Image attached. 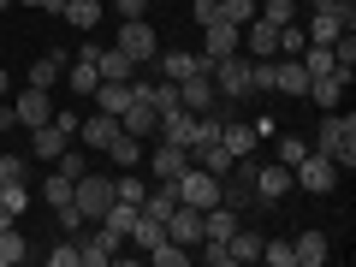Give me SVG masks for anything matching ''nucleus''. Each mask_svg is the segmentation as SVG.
Wrapping results in <instances>:
<instances>
[{
	"mask_svg": "<svg viewBox=\"0 0 356 267\" xmlns=\"http://www.w3.org/2000/svg\"><path fill=\"white\" fill-rule=\"evenodd\" d=\"M119 131H125V137H137V143H154V131H161V113H154L149 102H131L125 113H119Z\"/></svg>",
	"mask_w": 356,
	"mask_h": 267,
	"instance_id": "f3484780",
	"label": "nucleus"
},
{
	"mask_svg": "<svg viewBox=\"0 0 356 267\" xmlns=\"http://www.w3.org/2000/svg\"><path fill=\"white\" fill-rule=\"evenodd\" d=\"M344 89H350V83H344L339 72H327V77H309V95H315L321 107H339V102H344Z\"/></svg>",
	"mask_w": 356,
	"mask_h": 267,
	"instance_id": "c85d7f7f",
	"label": "nucleus"
},
{
	"mask_svg": "<svg viewBox=\"0 0 356 267\" xmlns=\"http://www.w3.org/2000/svg\"><path fill=\"white\" fill-rule=\"evenodd\" d=\"M119 250H125V238H119L113 226H102V220H95V232H83V238H77V267H107Z\"/></svg>",
	"mask_w": 356,
	"mask_h": 267,
	"instance_id": "6e6552de",
	"label": "nucleus"
},
{
	"mask_svg": "<svg viewBox=\"0 0 356 267\" xmlns=\"http://www.w3.org/2000/svg\"><path fill=\"white\" fill-rule=\"evenodd\" d=\"M208 54H161L154 60V77H166V83H178V77H191V72H208Z\"/></svg>",
	"mask_w": 356,
	"mask_h": 267,
	"instance_id": "aec40b11",
	"label": "nucleus"
},
{
	"mask_svg": "<svg viewBox=\"0 0 356 267\" xmlns=\"http://www.w3.org/2000/svg\"><path fill=\"white\" fill-rule=\"evenodd\" d=\"M65 143H72V137H65V131L54 125V119H48V125H36V131H30V154H42V161H54V154H60Z\"/></svg>",
	"mask_w": 356,
	"mask_h": 267,
	"instance_id": "393cba45",
	"label": "nucleus"
},
{
	"mask_svg": "<svg viewBox=\"0 0 356 267\" xmlns=\"http://www.w3.org/2000/svg\"><path fill=\"white\" fill-rule=\"evenodd\" d=\"M60 72H65V60H60V54L36 60V65H30V89H54V83H60Z\"/></svg>",
	"mask_w": 356,
	"mask_h": 267,
	"instance_id": "f704fd0d",
	"label": "nucleus"
},
{
	"mask_svg": "<svg viewBox=\"0 0 356 267\" xmlns=\"http://www.w3.org/2000/svg\"><path fill=\"white\" fill-rule=\"evenodd\" d=\"M166 238H172L178 250H196V243H202V208L178 202L172 214H166Z\"/></svg>",
	"mask_w": 356,
	"mask_h": 267,
	"instance_id": "9b49d317",
	"label": "nucleus"
},
{
	"mask_svg": "<svg viewBox=\"0 0 356 267\" xmlns=\"http://www.w3.org/2000/svg\"><path fill=\"white\" fill-rule=\"evenodd\" d=\"M191 161H196V166H208L214 178H226V172H232V154H226V143H220V137H214V143H202Z\"/></svg>",
	"mask_w": 356,
	"mask_h": 267,
	"instance_id": "2f4dec72",
	"label": "nucleus"
},
{
	"mask_svg": "<svg viewBox=\"0 0 356 267\" xmlns=\"http://www.w3.org/2000/svg\"><path fill=\"white\" fill-rule=\"evenodd\" d=\"M315 154H327L339 172H350L356 166V119L350 113H327L321 131H315Z\"/></svg>",
	"mask_w": 356,
	"mask_h": 267,
	"instance_id": "f257e3e1",
	"label": "nucleus"
},
{
	"mask_svg": "<svg viewBox=\"0 0 356 267\" xmlns=\"http://www.w3.org/2000/svg\"><path fill=\"white\" fill-rule=\"evenodd\" d=\"M89 60H95V72L107 77V83H131V77H137V60H125V54L119 48H95V42H89Z\"/></svg>",
	"mask_w": 356,
	"mask_h": 267,
	"instance_id": "dca6fc26",
	"label": "nucleus"
},
{
	"mask_svg": "<svg viewBox=\"0 0 356 267\" xmlns=\"http://www.w3.org/2000/svg\"><path fill=\"white\" fill-rule=\"evenodd\" d=\"M13 113H18V125H24V131H36V125H48V119H54V95L24 83V89L13 95Z\"/></svg>",
	"mask_w": 356,
	"mask_h": 267,
	"instance_id": "9d476101",
	"label": "nucleus"
},
{
	"mask_svg": "<svg viewBox=\"0 0 356 267\" xmlns=\"http://www.w3.org/2000/svg\"><path fill=\"white\" fill-rule=\"evenodd\" d=\"M48 267H77V238H60L48 250Z\"/></svg>",
	"mask_w": 356,
	"mask_h": 267,
	"instance_id": "49530a36",
	"label": "nucleus"
},
{
	"mask_svg": "<svg viewBox=\"0 0 356 267\" xmlns=\"http://www.w3.org/2000/svg\"><path fill=\"white\" fill-rule=\"evenodd\" d=\"M291 255H297V267H321L327 261V238L321 232H303V238H291Z\"/></svg>",
	"mask_w": 356,
	"mask_h": 267,
	"instance_id": "cd10ccee",
	"label": "nucleus"
},
{
	"mask_svg": "<svg viewBox=\"0 0 356 267\" xmlns=\"http://www.w3.org/2000/svg\"><path fill=\"white\" fill-rule=\"evenodd\" d=\"M208 77H214V95L220 102H243L250 95V54H226V60H214L208 65Z\"/></svg>",
	"mask_w": 356,
	"mask_h": 267,
	"instance_id": "f03ea898",
	"label": "nucleus"
},
{
	"mask_svg": "<svg viewBox=\"0 0 356 267\" xmlns=\"http://www.w3.org/2000/svg\"><path fill=\"white\" fill-rule=\"evenodd\" d=\"M196 250H202V261H208V267H232V250H226V243L202 238V243H196Z\"/></svg>",
	"mask_w": 356,
	"mask_h": 267,
	"instance_id": "de8ad7c7",
	"label": "nucleus"
},
{
	"mask_svg": "<svg viewBox=\"0 0 356 267\" xmlns=\"http://www.w3.org/2000/svg\"><path fill=\"white\" fill-rule=\"evenodd\" d=\"M344 30H356V6H350V0H332V6H321V13L309 18L303 36H309V42H327V48H332Z\"/></svg>",
	"mask_w": 356,
	"mask_h": 267,
	"instance_id": "39448f33",
	"label": "nucleus"
},
{
	"mask_svg": "<svg viewBox=\"0 0 356 267\" xmlns=\"http://www.w3.org/2000/svg\"><path fill=\"white\" fill-rule=\"evenodd\" d=\"M303 154H309V143H303V137H280V166H297Z\"/></svg>",
	"mask_w": 356,
	"mask_h": 267,
	"instance_id": "09e8293b",
	"label": "nucleus"
},
{
	"mask_svg": "<svg viewBox=\"0 0 356 267\" xmlns=\"http://www.w3.org/2000/svg\"><path fill=\"white\" fill-rule=\"evenodd\" d=\"M125 60H137V72L143 65H154V24L149 18H119V42H113Z\"/></svg>",
	"mask_w": 356,
	"mask_h": 267,
	"instance_id": "423d86ee",
	"label": "nucleus"
},
{
	"mask_svg": "<svg viewBox=\"0 0 356 267\" xmlns=\"http://www.w3.org/2000/svg\"><path fill=\"white\" fill-rule=\"evenodd\" d=\"M149 261L154 267H184V261H191V250H178V243L166 238V243H154V250H149Z\"/></svg>",
	"mask_w": 356,
	"mask_h": 267,
	"instance_id": "58836bf2",
	"label": "nucleus"
},
{
	"mask_svg": "<svg viewBox=\"0 0 356 267\" xmlns=\"http://www.w3.org/2000/svg\"><path fill=\"white\" fill-rule=\"evenodd\" d=\"M261 232H255V226H243V220H238V232H232V238H226V250H232V261H261Z\"/></svg>",
	"mask_w": 356,
	"mask_h": 267,
	"instance_id": "5701e85b",
	"label": "nucleus"
},
{
	"mask_svg": "<svg viewBox=\"0 0 356 267\" xmlns=\"http://www.w3.org/2000/svg\"><path fill=\"white\" fill-rule=\"evenodd\" d=\"M54 125H60V131H65V137H77V125H83V119H77V113H72V107H54Z\"/></svg>",
	"mask_w": 356,
	"mask_h": 267,
	"instance_id": "8fccbe9b",
	"label": "nucleus"
},
{
	"mask_svg": "<svg viewBox=\"0 0 356 267\" xmlns=\"http://www.w3.org/2000/svg\"><path fill=\"white\" fill-rule=\"evenodd\" d=\"M178 107H191V113H208V107H220V95H214V77H208V72L178 77Z\"/></svg>",
	"mask_w": 356,
	"mask_h": 267,
	"instance_id": "ddd939ff",
	"label": "nucleus"
},
{
	"mask_svg": "<svg viewBox=\"0 0 356 267\" xmlns=\"http://www.w3.org/2000/svg\"><path fill=\"white\" fill-rule=\"evenodd\" d=\"M77 137H83V149H95V154H102L107 143L119 137V113H102V107H95V113H89L83 125H77Z\"/></svg>",
	"mask_w": 356,
	"mask_h": 267,
	"instance_id": "a211bd4d",
	"label": "nucleus"
},
{
	"mask_svg": "<svg viewBox=\"0 0 356 267\" xmlns=\"http://www.w3.org/2000/svg\"><path fill=\"white\" fill-rule=\"evenodd\" d=\"M18 6H42V0H18Z\"/></svg>",
	"mask_w": 356,
	"mask_h": 267,
	"instance_id": "6e6d98bb",
	"label": "nucleus"
},
{
	"mask_svg": "<svg viewBox=\"0 0 356 267\" xmlns=\"http://www.w3.org/2000/svg\"><path fill=\"white\" fill-rule=\"evenodd\" d=\"M291 184H297V191H309V196H332V184H339V166H332L327 154L309 149L303 161L291 166Z\"/></svg>",
	"mask_w": 356,
	"mask_h": 267,
	"instance_id": "20e7f679",
	"label": "nucleus"
},
{
	"mask_svg": "<svg viewBox=\"0 0 356 267\" xmlns=\"http://www.w3.org/2000/svg\"><path fill=\"white\" fill-rule=\"evenodd\" d=\"M178 208V184H154V191H143V202H137V214H149V220H161L166 226V214Z\"/></svg>",
	"mask_w": 356,
	"mask_h": 267,
	"instance_id": "4be33fe9",
	"label": "nucleus"
},
{
	"mask_svg": "<svg viewBox=\"0 0 356 267\" xmlns=\"http://www.w3.org/2000/svg\"><path fill=\"white\" fill-rule=\"evenodd\" d=\"M30 178V161L24 154H6V161H0V184H24Z\"/></svg>",
	"mask_w": 356,
	"mask_h": 267,
	"instance_id": "37998d69",
	"label": "nucleus"
},
{
	"mask_svg": "<svg viewBox=\"0 0 356 267\" xmlns=\"http://www.w3.org/2000/svg\"><path fill=\"white\" fill-rule=\"evenodd\" d=\"M102 18H107L102 0H65V24H72V30H95Z\"/></svg>",
	"mask_w": 356,
	"mask_h": 267,
	"instance_id": "a878e982",
	"label": "nucleus"
},
{
	"mask_svg": "<svg viewBox=\"0 0 356 267\" xmlns=\"http://www.w3.org/2000/svg\"><path fill=\"white\" fill-rule=\"evenodd\" d=\"M161 137L196 154V149H202V113H191V107H172V113H161Z\"/></svg>",
	"mask_w": 356,
	"mask_h": 267,
	"instance_id": "1a4fd4ad",
	"label": "nucleus"
},
{
	"mask_svg": "<svg viewBox=\"0 0 356 267\" xmlns=\"http://www.w3.org/2000/svg\"><path fill=\"white\" fill-rule=\"evenodd\" d=\"M261 261H273V267H297L291 238H273V243H261Z\"/></svg>",
	"mask_w": 356,
	"mask_h": 267,
	"instance_id": "79ce46f5",
	"label": "nucleus"
},
{
	"mask_svg": "<svg viewBox=\"0 0 356 267\" xmlns=\"http://www.w3.org/2000/svg\"><path fill=\"white\" fill-rule=\"evenodd\" d=\"M285 196H291V166H261L255 161V202H285Z\"/></svg>",
	"mask_w": 356,
	"mask_h": 267,
	"instance_id": "4468645a",
	"label": "nucleus"
},
{
	"mask_svg": "<svg viewBox=\"0 0 356 267\" xmlns=\"http://www.w3.org/2000/svg\"><path fill=\"white\" fill-rule=\"evenodd\" d=\"M6 89H13V77H6V72H0V102H6Z\"/></svg>",
	"mask_w": 356,
	"mask_h": 267,
	"instance_id": "864d4df0",
	"label": "nucleus"
},
{
	"mask_svg": "<svg viewBox=\"0 0 356 267\" xmlns=\"http://www.w3.org/2000/svg\"><path fill=\"white\" fill-rule=\"evenodd\" d=\"M220 143H226L232 161H243V154H255V125H238V119H220Z\"/></svg>",
	"mask_w": 356,
	"mask_h": 267,
	"instance_id": "412c9836",
	"label": "nucleus"
},
{
	"mask_svg": "<svg viewBox=\"0 0 356 267\" xmlns=\"http://www.w3.org/2000/svg\"><path fill=\"white\" fill-rule=\"evenodd\" d=\"M243 48L255 54V60H280V24H267L261 13L243 24Z\"/></svg>",
	"mask_w": 356,
	"mask_h": 267,
	"instance_id": "2eb2a0df",
	"label": "nucleus"
},
{
	"mask_svg": "<svg viewBox=\"0 0 356 267\" xmlns=\"http://www.w3.org/2000/svg\"><path fill=\"white\" fill-rule=\"evenodd\" d=\"M65 83H72V95H95V83H102L95 60H89V54H77V60L65 65Z\"/></svg>",
	"mask_w": 356,
	"mask_h": 267,
	"instance_id": "b1692460",
	"label": "nucleus"
},
{
	"mask_svg": "<svg viewBox=\"0 0 356 267\" xmlns=\"http://www.w3.org/2000/svg\"><path fill=\"white\" fill-rule=\"evenodd\" d=\"M255 13H261L267 24H297V0H267V6H255Z\"/></svg>",
	"mask_w": 356,
	"mask_h": 267,
	"instance_id": "ea45409f",
	"label": "nucleus"
},
{
	"mask_svg": "<svg viewBox=\"0 0 356 267\" xmlns=\"http://www.w3.org/2000/svg\"><path fill=\"white\" fill-rule=\"evenodd\" d=\"M255 18V0H214V24H250Z\"/></svg>",
	"mask_w": 356,
	"mask_h": 267,
	"instance_id": "473e14b6",
	"label": "nucleus"
},
{
	"mask_svg": "<svg viewBox=\"0 0 356 267\" xmlns=\"http://www.w3.org/2000/svg\"><path fill=\"white\" fill-rule=\"evenodd\" d=\"M54 172H60V178H83V172H89V154H77L72 143H65V149L54 154Z\"/></svg>",
	"mask_w": 356,
	"mask_h": 267,
	"instance_id": "4c0bfd02",
	"label": "nucleus"
},
{
	"mask_svg": "<svg viewBox=\"0 0 356 267\" xmlns=\"http://www.w3.org/2000/svg\"><path fill=\"white\" fill-rule=\"evenodd\" d=\"M6 226H13V214H6V202H0V232H6Z\"/></svg>",
	"mask_w": 356,
	"mask_h": 267,
	"instance_id": "5fc2aeb1",
	"label": "nucleus"
},
{
	"mask_svg": "<svg viewBox=\"0 0 356 267\" xmlns=\"http://www.w3.org/2000/svg\"><path fill=\"white\" fill-rule=\"evenodd\" d=\"M95 107H102V113H125L131 107V83H107L102 77V83H95Z\"/></svg>",
	"mask_w": 356,
	"mask_h": 267,
	"instance_id": "c756f323",
	"label": "nucleus"
},
{
	"mask_svg": "<svg viewBox=\"0 0 356 267\" xmlns=\"http://www.w3.org/2000/svg\"><path fill=\"white\" fill-rule=\"evenodd\" d=\"M143 149H149V143H137V137H125V131H119V137L107 143L102 154H107V161H113V166H137V161H143Z\"/></svg>",
	"mask_w": 356,
	"mask_h": 267,
	"instance_id": "7c9ffc66",
	"label": "nucleus"
},
{
	"mask_svg": "<svg viewBox=\"0 0 356 267\" xmlns=\"http://www.w3.org/2000/svg\"><path fill=\"white\" fill-rule=\"evenodd\" d=\"M72 202H77V214L95 226V220L107 214V202H113V178H107V172H83V178H72Z\"/></svg>",
	"mask_w": 356,
	"mask_h": 267,
	"instance_id": "7ed1b4c3",
	"label": "nucleus"
},
{
	"mask_svg": "<svg viewBox=\"0 0 356 267\" xmlns=\"http://www.w3.org/2000/svg\"><path fill=\"white\" fill-rule=\"evenodd\" d=\"M250 89L255 95H273L280 89V60H250Z\"/></svg>",
	"mask_w": 356,
	"mask_h": 267,
	"instance_id": "72a5a7b5",
	"label": "nucleus"
},
{
	"mask_svg": "<svg viewBox=\"0 0 356 267\" xmlns=\"http://www.w3.org/2000/svg\"><path fill=\"white\" fill-rule=\"evenodd\" d=\"M243 48V30L238 24H202V54L208 60H226V54Z\"/></svg>",
	"mask_w": 356,
	"mask_h": 267,
	"instance_id": "6ab92c4d",
	"label": "nucleus"
},
{
	"mask_svg": "<svg viewBox=\"0 0 356 267\" xmlns=\"http://www.w3.org/2000/svg\"><path fill=\"white\" fill-rule=\"evenodd\" d=\"M42 202H48V208H65V202H72V178H60V172H54L48 184H42Z\"/></svg>",
	"mask_w": 356,
	"mask_h": 267,
	"instance_id": "a19ab883",
	"label": "nucleus"
},
{
	"mask_svg": "<svg viewBox=\"0 0 356 267\" xmlns=\"http://www.w3.org/2000/svg\"><path fill=\"white\" fill-rule=\"evenodd\" d=\"M143 191H149V184H143L131 166H119V178H113V202H143Z\"/></svg>",
	"mask_w": 356,
	"mask_h": 267,
	"instance_id": "c9c22d12",
	"label": "nucleus"
},
{
	"mask_svg": "<svg viewBox=\"0 0 356 267\" xmlns=\"http://www.w3.org/2000/svg\"><path fill=\"white\" fill-rule=\"evenodd\" d=\"M172 184H178V202H191V208H214L220 202V178L208 172V166H196V161L184 166Z\"/></svg>",
	"mask_w": 356,
	"mask_h": 267,
	"instance_id": "0eeeda50",
	"label": "nucleus"
},
{
	"mask_svg": "<svg viewBox=\"0 0 356 267\" xmlns=\"http://www.w3.org/2000/svg\"><path fill=\"white\" fill-rule=\"evenodd\" d=\"M6 6H13V0H0V13H6Z\"/></svg>",
	"mask_w": 356,
	"mask_h": 267,
	"instance_id": "4d7b16f0",
	"label": "nucleus"
},
{
	"mask_svg": "<svg viewBox=\"0 0 356 267\" xmlns=\"http://www.w3.org/2000/svg\"><path fill=\"white\" fill-rule=\"evenodd\" d=\"M24 255H30V243L18 238V226H6V232H0V267H18Z\"/></svg>",
	"mask_w": 356,
	"mask_h": 267,
	"instance_id": "e433bc0d",
	"label": "nucleus"
},
{
	"mask_svg": "<svg viewBox=\"0 0 356 267\" xmlns=\"http://www.w3.org/2000/svg\"><path fill=\"white\" fill-rule=\"evenodd\" d=\"M18 125V113H13V102H0V131H13Z\"/></svg>",
	"mask_w": 356,
	"mask_h": 267,
	"instance_id": "603ef678",
	"label": "nucleus"
},
{
	"mask_svg": "<svg viewBox=\"0 0 356 267\" xmlns=\"http://www.w3.org/2000/svg\"><path fill=\"white\" fill-rule=\"evenodd\" d=\"M0 202H6V214H24V208H30V191H24V184H0Z\"/></svg>",
	"mask_w": 356,
	"mask_h": 267,
	"instance_id": "c03bdc74",
	"label": "nucleus"
},
{
	"mask_svg": "<svg viewBox=\"0 0 356 267\" xmlns=\"http://www.w3.org/2000/svg\"><path fill=\"white\" fill-rule=\"evenodd\" d=\"M113 13L119 18H143V13H149V0H113Z\"/></svg>",
	"mask_w": 356,
	"mask_h": 267,
	"instance_id": "3c124183",
	"label": "nucleus"
},
{
	"mask_svg": "<svg viewBox=\"0 0 356 267\" xmlns=\"http://www.w3.org/2000/svg\"><path fill=\"white\" fill-rule=\"evenodd\" d=\"M149 154V166H154V184H172L178 172H184V166H191V149H178V143H154V149H143Z\"/></svg>",
	"mask_w": 356,
	"mask_h": 267,
	"instance_id": "f8f14e48",
	"label": "nucleus"
},
{
	"mask_svg": "<svg viewBox=\"0 0 356 267\" xmlns=\"http://www.w3.org/2000/svg\"><path fill=\"white\" fill-rule=\"evenodd\" d=\"M280 89H285V95H297V102L309 95V72H303L297 54H285V60H280Z\"/></svg>",
	"mask_w": 356,
	"mask_h": 267,
	"instance_id": "bb28decb",
	"label": "nucleus"
},
{
	"mask_svg": "<svg viewBox=\"0 0 356 267\" xmlns=\"http://www.w3.org/2000/svg\"><path fill=\"white\" fill-rule=\"evenodd\" d=\"M303 48H309L303 24H280V54H303Z\"/></svg>",
	"mask_w": 356,
	"mask_h": 267,
	"instance_id": "a18cd8bd",
	"label": "nucleus"
}]
</instances>
